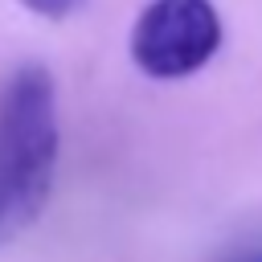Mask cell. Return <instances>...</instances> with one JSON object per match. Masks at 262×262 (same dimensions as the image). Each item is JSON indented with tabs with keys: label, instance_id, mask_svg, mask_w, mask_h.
<instances>
[{
	"label": "cell",
	"instance_id": "1",
	"mask_svg": "<svg viewBox=\"0 0 262 262\" xmlns=\"http://www.w3.org/2000/svg\"><path fill=\"white\" fill-rule=\"evenodd\" d=\"M57 156V86L49 70L20 66L0 86V246L20 237L45 213Z\"/></svg>",
	"mask_w": 262,
	"mask_h": 262
},
{
	"label": "cell",
	"instance_id": "2",
	"mask_svg": "<svg viewBox=\"0 0 262 262\" xmlns=\"http://www.w3.org/2000/svg\"><path fill=\"white\" fill-rule=\"evenodd\" d=\"M221 16L213 0H151L131 29V61L156 82H176L213 61Z\"/></svg>",
	"mask_w": 262,
	"mask_h": 262
},
{
	"label": "cell",
	"instance_id": "3",
	"mask_svg": "<svg viewBox=\"0 0 262 262\" xmlns=\"http://www.w3.org/2000/svg\"><path fill=\"white\" fill-rule=\"evenodd\" d=\"M29 12H37V16H49V20H66V16H74L86 0H20Z\"/></svg>",
	"mask_w": 262,
	"mask_h": 262
},
{
	"label": "cell",
	"instance_id": "4",
	"mask_svg": "<svg viewBox=\"0 0 262 262\" xmlns=\"http://www.w3.org/2000/svg\"><path fill=\"white\" fill-rule=\"evenodd\" d=\"M225 262H262V250H246V254H233Z\"/></svg>",
	"mask_w": 262,
	"mask_h": 262
}]
</instances>
